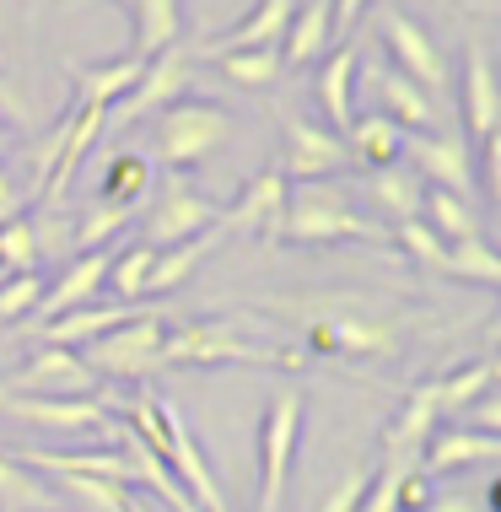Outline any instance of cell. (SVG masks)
Listing matches in <instances>:
<instances>
[{
  "instance_id": "1",
  "label": "cell",
  "mask_w": 501,
  "mask_h": 512,
  "mask_svg": "<svg viewBox=\"0 0 501 512\" xmlns=\"http://www.w3.org/2000/svg\"><path fill=\"white\" fill-rule=\"evenodd\" d=\"M275 313L302 329V345L329 362H383L399 351V329L378 302L356 292H324L302 302H275Z\"/></svg>"
},
{
  "instance_id": "2",
  "label": "cell",
  "mask_w": 501,
  "mask_h": 512,
  "mask_svg": "<svg viewBox=\"0 0 501 512\" xmlns=\"http://www.w3.org/2000/svg\"><path fill=\"white\" fill-rule=\"evenodd\" d=\"M275 243L291 248H334V243H388L378 221L356 216V205L329 184H286V211L275 227Z\"/></svg>"
},
{
  "instance_id": "3",
  "label": "cell",
  "mask_w": 501,
  "mask_h": 512,
  "mask_svg": "<svg viewBox=\"0 0 501 512\" xmlns=\"http://www.w3.org/2000/svg\"><path fill=\"white\" fill-rule=\"evenodd\" d=\"M308 351H281V345H259L227 318H200V324L167 329L162 340V372L173 367H302Z\"/></svg>"
},
{
  "instance_id": "4",
  "label": "cell",
  "mask_w": 501,
  "mask_h": 512,
  "mask_svg": "<svg viewBox=\"0 0 501 512\" xmlns=\"http://www.w3.org/2000/svg\"><path fill=\"white\" fill-rule=\"evenodd\" d=\"M227 141H232V114L216 98H178L157 114L151 157L167 173H184V168H200L205 157H216Z\"/></svg>"
},
{
  "instance_id": "5",
  "label": "cell",
  "mask_w": 501,
  "mask_h": 512,
  "mask_svg": "<svg viewBox=\"0 0 501 512\" xmlns=\"http://www.w3.org/2000/svg\"><path fill=\"white\" fill-rule=\"evenodd\" d=\"M302 389H275L259 415V512H281L302 448Z\"/></svg>"
},
{
  "instance_id": "6",
  "label": "cell",
  "mask_w": 501,
  "mask_h": 512,
  "mask_svg": "<svg viewBox=\"0 0 501 512\" xmlns=\"http://www.w3.org/2000/svg\"><path fill=\"white\" fill-rule=\"evenodd\" d=\"M162 340L167 324L157 313H135L130 324H119L114 335L81 345V362H87L97 378H119V383H146L151 372H162Z\"/></svg>"
},
{
  "instance_id": "7",
  "label": "cell",
  "mask_w": 501,
  "mask_h": 512,
  "mask_svg": "<svg viewBox=\"0 0 501 512\" xmlns=\"http://www.w3.org/2000/svg\"><path fill=\"white\" fill-rule=\"evenodd\" d=\"M286 184H324L329 173L351 168L345 157V141L329 130V124H313L297 108H281V157H275Z\"/></svg>"
},
{
  "instance_id": "8",
  "label": "cell",
  "mask_w": 501,
  "mask_h": 512,
  "mask_svg": "<svg viewBox=\"0 0 501 512\" xmlns=\"http://www.w3.org/2000/svg\"><path fill=\"white\" fill-rule=\"evenodd\" d=\"M189 81H194V49L173 44V49L151 54V60H146V71H141V81H135V92H130L124 103L108 108V124H103V130H130L135 119L162 114L167 103L189 98Z\"/></svg>"
},
{
  "instance_id": "9",
  "label": "cell",
  "mask_w": 501,
  "mask_h": 512,
  "mask_svg": "<svg viewBox=\"0 0 501 512\" xmlns=\"http://www.w3.org/2000/svg\"><path fill=\"white\" fill-rule=\"evenodd\" d=\"M378 27H383L388 54H394V71L410 76L415 87L442 108V98H448V60H442L437 44H431V33L415 17H405V11H394V6H378Z\"/></svg>"
},
{
  "instance_id": "10",
  "label": "cell",
  "mask_w": 501,
  "mask_h": 512,
  "mask_svg": "<svg viewBox=\"0 0 501 512\" xmlns=\"http://www.w3.org/2000/svg\"><path fill=\"white\" fill-rule=\"evenodd\" d=\"M216 216H221V205L211 195H200L184 173H167L146 211V248H173L184 238H200L205 227H216Z\"/></svg>"
},
{
  "instance_id": "11",
  "label": "cell",
  "mask_w": 501,
  "mask_h": 512,
  "mask_svg": "<svg viewBox=\"0 0 501 512\" xmlns=\"http://www.w3.org/2000/svg\"><path fill=\"white\" fill-rule=\"evenodd\" d=\"M0 410L11 421H27L54 437H92L114 432V399H44V394H11L0 389Z\"/></svg>"
},
{
  "instance_id": "12",
  "label": "cell",
  "mask_w": 501,
  "mask_h": 512,
  "mask_svg": "<svg viewBox=\"0 0 501 512\" xmlns=\"http://www.w3.org/2000/svg\"><path fill=\"white\" fill-rule=\"evenodd\" d=\"M97 372L81 362V351H60V345H38L27 362L11 372L0 389L11 394H44V399H97Z\"/></svg>"
},
{
  "instance_id": "13",
  "label": "cell",
  "mask_w": 501,
  "mask_h": 512,
  "mask_svg": "<svg viewBox=\"0 0 501 512\" xmlns=\"http://www.w3.org/2000/svg\"><path fill=\"white\" fill-rule=\"evenodd\" d=\"M162 421H167V448L157 453V459L173 469V480L189 491V502L200 507V512H227V496H221L211 464H205V448L194 442L184 410H178L173 399H162Z\"/></svg>"
},
{
  "instance_id": "14",
  "label": "cell",
  "mask_w": 501,
  "mask_h": 512,
  "mask_svg": "<svg viewBox=\"0 0 501 512\" xmlns=\"http://www.w3.org/2000/svg\"><path fill=\"white\" fill-rule=\"evenodd\" d=\"M399 162H415V173H421L426 189H448V195L475 200V162H469V146L458 141V135H442V130L405 135Z\"/></svg>"
},
{
  "instance_id": "15",
  "label": "cell",
  "mask_w": 501,
  "mask_h": 512,
  "mask_svg": "<svg viewBox=\"0 0 501 512\" xmlns=\"http://www.w3.org/2000/svg\"><path fill=\"white\" fill-rule=\"evenodd\" d=\"M281 211H286V178H281V168L270 162V168H259V173L238 189V200L221 205L216 227H221V232H243V238H264V243L275 248Z\"/></svg>"
},
{
  "instance_id": "16",
  "label": "cell",
  "mask_w": 501,
  "mask_h": 512,
  "mask_svg": "<svg viewBox=\"0 0 501 512\" xmlns=\"http://www.w3.org/2000/svg\"><path fill=\"white\" fill-rule=\"evenodd\" d=\"M437 378H426V383H415V389L405 394V405H399V415L388 421V432H383V464L388 469H415L421 464V453H426V442L431 432H437Z\"/></svg>"
},
{
  "instance_id": "17",
  "label": "cell",
  "mask_w": 501,
  "mask_h": 512,
  "mask_svg": "<svg viewBox=\"0 0 501 512\" xmlns=\"http://www.w3.org/2000/svg\"><path fill=\"white\" fill-rule=\"evenodd\" d=\"M146 60L141 54H119V60H92V65H71L65 60V76H71V92L76 103L71 108H114L135 92Z\"/></svg>"
},
{
  "instance_id": "18",
  "label": "cell",
  "mask_w": 501,
  "mask_h": 512,
  "mask_svg": "<svg viewBox=\"0 0 501 512\" xmlns=\"http://www.w3.org/2000/svg\"><path fill=\"white\" fill-rule=\"evenodd\" d=\"M108 265H114V248H92V254H76L71 265L60 270V281L44 286V302L33 308V318H38V324H49V318H60V313H71V308H87V302L103 292Z\"/></svg>"
},
{
  "instance_id": "19",
  "label": "cell",
  "mask_w": 501,
  "mask_h": 512,
  "mask_svg": "<svg viewBox=\"0 0 501 512\" xmlns=\"http://www.w3.org/2000/svg\"><path fill=\"white\" fill-rule=\"evenodd\" d=\"M501 459V437L475 432V426H437L421 453V475H458V469H475V464H496Z\"/></svg>"
},
{
  "instance_id": "20",
  "label": "cell",
  "mask_w": 501,
  "mask_h": 512,
  "mask_svg": "<svg viewBox=\"0 0 501 512\" xmlns=\"http://www.w3.org/2000/svg\"><path fill=\"white\" fill-rule=\"evenodd\" d=\"M297 11V0H259L248 17H238L232 27H221L216 38H205L194 49V60H216V54H238V49H264V44H281L286 38V22Z\"/></svg>"
},
{
  "instance_id": "21",
  "label": "cell",
  "mask_w": 501,
  "mask_h": 512,
  "mask_svg": "<svg viewBox=\"0 0 501 512\" xmlns=\"http://www.w3.org/2000/svg\"><path fill=\"white\" fill-rule=\"evenodd\" d=\"M367 81H372V98H378V114L394 119L405 135H431V130H437V114H442V108L431 103L410 76H399L394 65H372Z\"/></svg>"
},
{
  "instance_id": "22",
  "label": "cell",
  "mask_w": 501,
  "mask_h": 512,
  "mask_svg": "<svg viewBox=\"0 0 501 512\" xmlns=\"http://www.w3.org/2000/svg\"><path fill=\"white\" fill-rule=\"evenodd\" d=\"M135 313H146V308H135V302H87V308H71V313L49 318V324H38V340L60 345V351H81V345L114 335L119 324H130Z\"/></svg>"
},
{
  "instance_id": "23",
  "label": "cell",
  "mask_w": 501,
  "mask_h": 512,
  "mask_svg": "<svg viewBox=\"0 0 501 512\" xmlns=\"http://www.w3.org/2000/svg\"><path fill=\"white\" fill-rule=\"evenodd\" d=\"M356 65H361L356 44H334L324 54V65H318V76H313V98H318V108H324V119H329L334 135H345V124L356 119V103H351Z\"/></svg>"
},
{
  "instance_id": "24",
  "label": "cell",
  "mask_w": 501,
  "mask_h": 512,
  "mask_svg": "<svg viewBox=\"0 0 501 512\" xmlns=\"http://www.w3.org/2000/svg\"><path fill=\"white\" fill-rule=\"evenodd\" d=\"M464 124L469 135H491L501 130V92H496V71H491V54L485 44L464 49Z\"/></svg>"
},
{
  "instance_id": "25",
  "label": "cell",
  "mask_w": 501,
  "mask_h": 512,
  "mask_svg": "<svg viewBox=\"0 0 501 512\" xmlns=\"http://www.w3.org/2000/svg\"><path fill=\"white\" fill-rule=\"evenodd\" d=\"M345 157H351V168H388V162H399V151H405V130H399L394 119H383L378 108L372 114H356L345 124Z\"/></svg>"
},
{
  "instance_id": "26",
  "label": "cell",
  "mask_w": 501,
  "mask_h": 512,
  "mask_svg": "<svg viewBox=\"0 0 501 512\" xmlns=\"http://www.w3.org/2000/svg\"><path fill=\"white\" fill-rule=\"evenodd\" d=\"M221 238H227L221 227H205L200 238H184V243H173V248H157V259H151V275H146V297L178 292V286H184L189 275L216 254V243H221Z\"/></svg>"
},
{
  "instance_id": "27",
  "label": "cell",
  "mask_w": 501,
  "mask_h": 512,
  "mask_svg": "<svg viewBox=\"0 0 501 512\" xmlns=\"http://www.w3.org/2000/svg\"><path fill=\"white\" fill-rule=\"evenodd\" d=\"M329 49H334V38H329V0H308V6L291 11L286 38H281V65L302 71V65H318Z\"/></svg>"
},
{
  "instance_id": "28",
  "label": "cell",
  "mask_w": 501,
  "mask_h": 512,
  "mask_svg": "<svg viewBox=\"0 0 501 512\" xmlns=\"http://www.w3.org/2000/svg\"><path fill=\"white\" fill-rule=\"evenodd\" d=\"M367 195H372V205L394 221H415L421 216V200H426V184H421V173L415 168H405V162H388V168H372L367 173Z\"/></svg>"
},
{
  "instance_id": "29",
  "label": "cell",
  "mask_w": 501,
  "mask_h": 512,
  "mask_svg": "<svg viewBox=\"0 0 501 512\" xmlns=\"http://www.w3.org/2000/svg\"><path fill=\"white\" fill-rule=\"evenodd\" d=\"M130 17H135V49L130 54H141V60L173 49L184 38V6L178 0H130Z\"/></svg>"
},
{
  "instance_id": "30",
  "label": "cell",
  "mask_w": 501,
  "mask_h": 512,
  "mask_svg": "<svg viewBox=\"0 0 501 512\" xmlns=\"http://www.w3.org/2000/svg\"><path fill=\"white\" fill-rule=\"evenodd\" d=\"M0 512H60V496L49 491V480L22 469L6 448H0Z\"/></svg>"
},
{
  "instance_id": "31",
  "label": "cell",
  "mask_w": 501,
  "mask_h": 512,
  "mask_svg": "<svg viewBox=\"0 0 501 512\" xmlns=\"http://www.w3.org/2000/svg\"><path fill=\"white\" fill-rule=\"evenodd\" d=\"M141 216V205H108V200H92L81 205L76 227H71V248L76 254H92V248H114V238L130 221Z\"/></svg>"
},
{
  "instance_id": "32",
  "label": "cell",
  "mask_w": 501,
  "mask_h": 512,
  "mask_svg": "<svg viewBox=\"0 0 501 512\" xmlns=\"http://www.w3.org/2000/svg\"><path fill=\"white\" fill-rule=\"evenodd\" d=\"M485 394H496V362H491V356L448 372V378H437V415H442V421H453V415H464Z\"/></svg>"
},
{
  "instance_id": "33",
  "label": "cell",
  "mask_w": 501,
  "mask_h": 512,
  "mask_svg": "<svg viewBox=\"0 0 501 512\" xmlns=\"http://www.w3.org/2000/svg\"><path fill=\"white\" fill-rule=\"evenodd\" d=\"M421 221L437 232L442 243H464V238H480V216H475V200L464 195H448V189H426L421 200Z\"/></svg>"
},
{
  "instance_id": "34",
  "label": "cell",
  "mask_w": 501,
  "mask_h": 512,
  "mask_svg": "<svg viewBox=\"0 0 501 512\" xmlns=\"http://www.w3.org/2000/svg\"><path fill=\"white\" fill-rule=\"evenodd\" d=\"M216 76H227L232 87H275L281 81V44H264V49H238V54H216Z\"/></svg>"
},
{
  "instance_id": "35",
  "label": "cell",
  "mask_w": 501,
  "mask_h": 512,
  "mask_svg": "<svg viewBox=\"0 0 501 512\" xmlns=\"http://www.w3.org/2000/svg\"><path fill=\"white\" fill-rule=\"evenodd\" d=\"M151 195V162L135 157V151H119L103 168V184H97V200L108 205H141Z\"/></svg>"
},
{
  "instance_id": "36",
  "label": "cell",
  "mask_w": 501,
  "mask_h": 512,
  "mask_svg": "<svg viewBox=\"0 0 501 512\" xmlns=\"http://www.w3.org/2000/svg\"><path fill=\"white\" fill-rule=\"evenodd\" d=\"M38 480H49V491L60 502L71 496L87 512H130V491L114 486V480H92V475H38Z\"/></svg>"
},
{
  "instance_id": "37",
  "label": "cell",
  "mask_w": 501,
  "mask_h": 512,
  "mask_svg": "<svg viewBox=\"0 0 501 512\" xmlns=\"http://www.w3.org/2000/svg\"><path fill=\"white\" fill-rule=\"evenodd\" d=\"M442 275L453 281H469V286H501V259L485 238H464V243H448L442 254Z\"/></svg>"
},
{
  "instance_id": "38",
  "label": "cell",
  "mask_w": 501,
  "mask_h": 512,
  "mask_svg": "<svg viewBox=\"0 0 501 512\" xmlns=\"http://www.w3.org/2000/svg\"><path fill=\"white\" fill-rule=\"evenodd\" d=\"M151 259H157V248H146V243H130L124 254H114V265H108V281H103V286H114V302H135V308H141V302H146Z\"/></svg>"
},
{
  "instance_id": "39",
  "label": "cell",
  "mask_w": 501,
  "mask_h": 512,
  "mask_svg": "<svg viewBox=\"0 0 501 512\" xmlns=\"http://www.w3.org/2000/svg\"><path fill=\"white\" fill-rule=\"evenodd\" d=\"M38 232H33V216H11L0 227V275H22V270H38Z\"/></svg>"
},
{
  "instance_id": "40",
  "label": "cell",
  "mask_w": 501,
  "mask_h": 512,
  "mask_svg": "<svg viewBox=\"0 0 501 512\" xmlns=\"http://www.w3.org/2000/svg\"><path fill=\"white\" fill-rule=\"evenodd\" d=\"M44 275L38 270H22V275H0V324H17L44 302Z\"/></svg>"
},
{
  "instance_id": "41",
  "label": "cell",
  "mask_w": 501,
  "mask_h": 512,
  "mask_svg": "<svg viewBox=\"0 0 501 512\" xmlns=\"http://www.w3.org/2000/svg\"><path fill=\"white\" fill-rule=\"evenodd\" d=\"M394 243L405 248V254H410L421 270H437V275H442V254H448V243H442L421 216H415V221H399V227H394Z\"/></svg>"
},
{
  "instance_id": "42",
  "label": "cell",
  "mask_w": 501,
  "mask_h": 512,
  "mask_svg": "<svg viewBox=\"0 0 501 512\" xmlns=\"http://www.w3.org/2000/svg\"><path fill=\"white\" fill-rule=\"evenodd\" d=\"M367 486H372V469L367 464H345L340 480L324 491V502H318L313 512H356L361 496H367Z\"/></svg>"
},
{
  "instance_id": "43",
  "label": "cell",
  "mask_w": 501,
  "mask_h": 512,
  "mask_svg": "<svg viewBox=\"0 0 501 512\" xmlns=\"http://www.w3.org/2000/svg\"><path fill=\"white\" fill-rule=\"evenodd\" d=\"M399 480H405V469L378 464V475H372V486H367L356 512H399Z\"/></svg>"
},
{
  "instance_id": "44",
  "label": "cell",
  "mask_w": 501,
  "mask_h": 512,
  "mask_svg": "<svg viewBox=\"0 0 501 512\" xmlns=\"http://www.w3.org/2000/svg\"><path fill=\"white\" fill-rule=\"evenodd\" d=\"M372 6H378V0H329V38L334 44H351L356 22L367 17Z\"/></svg>"
},
{
  "instance_id": "45",
  "label": "cell",
  "mask_w": 501,
  "mask_h": 512,
  "mask_svg": "<svg viewBox=\"0 0 501 512\" xmlns=\"http://www.w3.org/2000/svg\"><path fill=\"white\" fill-rule=\"evenodd\" d=\"M458 426H475V432H491V437H496V426H501V399H496V394L475 399V405L464 410V421H458Z\"/></svg>"
},
{
  "instance_id": "46",
  "label": "cell",
  "mask_w": 501,
  "mask_h": 512,
  "mask_svg": "<svg viewBox=\"0 0 501 512\" xmlns=\"http://www.w3.org/2000/svg\"><path fill=\"white\" fill-rule=\"evenodd\" d=\"M11 216H22V189L11 184L6 173H0V227H6Z\"/></svg>"
},
{
  "instance_id": "47",
  "label": "cell",
  "mask_w": 501,
  "mask_h": 512,
  "mask_svg": "<svg viewBox=\"0 0 501 512\" xmlns=\"http://www.w3.org/2000/svg\"><path fill=\"white\" fill-rule=\"evenodd\" d=\"M421 512H485L480 502H469V496H431Z\"/></svg>"
},
{
  "instance_id": "48",
  "label": "cell",
  "mask_w": 501,
  "mask_h": 512,
  "mask_svg": "<svg viewBox=\"0 0 501 512\" xmlns=\"http://www.w3.org/2000/svg\"><path fill=\"white\" fill-rule=\"evenodd\" d=\"M0 114H11V119H22V124H27V108H22L17 92L6 87V76H0Z\"/></svg>"
},
{
  "instance_id": "49",
  "label": "cell",
  "mask_w": 501,
  "mask_h": 512,
  "mask_svg": "<svg viewBox=\"0 0 501 512\" xmlns=\"http://www.w3.org/2000/svg\"><path fill=\"white\" fill-rule=\"evenodd\" d=\"M130 512H151V507H146V496H130Z\"/></svg>"
},
{
  "instance_id": "50",
  "label": "cell",
  "mask_w": 501,
  "mask_h": 512,
  "mask_svg": "<svg viewBox=\"0 0 501 512\" xmlns=\"http://www.w3.org/2000/svg\"><path fill=\"white\" fill-rule=\"evenodd\" d=\"M0 157H6V124H0Z\"/></svg>"
},
{
  "instance_id": "51",
  "label": "cell",
  "mask_w": 501,
  "mask_h": 512,
  "mask_svg": "<svg viewBox=\"0 0 501 512\" xmlns=\"http://www.w3.org/2000/svg\"><path fill=\"white\" fill-rule=\"evenodd\" d=\"M114 6H124V11H130V0H114Z\"/></svg>"
},
{
  "instance_id": "52",
  "label": "cell",
  "mask_w": 501,
  "mask_h": 512,
  "mask_svg": "<svg viewBox=\"0 0 501 512\" xmlns=\"http://www.w3.org/2000/svg\"><path fill=\"white\" fill-rule=\"evenodd\" d=\"M0 448H6V437H0Z\"/></svg>"
}]
</instances>
